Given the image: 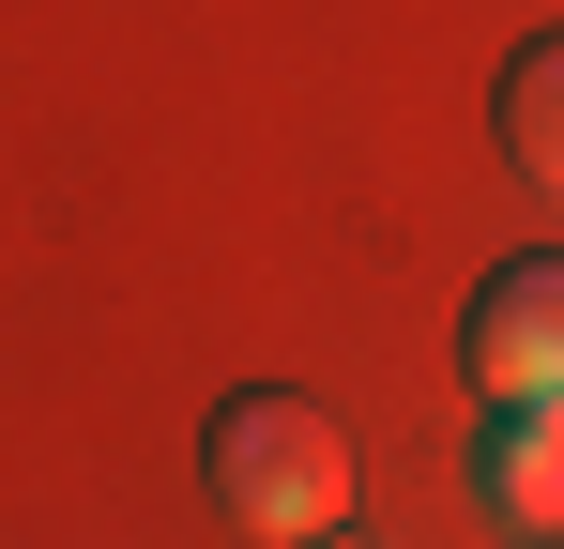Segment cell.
I'll return each mask as SVG.
<instances>
[{
	"label": "cell",
	"mask_w": 564,
	"mask_h": 549,
	"mask_svg": "<svg viewBox=\"0 0 564 549\" xmlns=\"http://www.w3.org/2000/svg\"><path fill=\"white\" fill-rule=\"evenodd\" d=\"M198 473H214V504H229L260 549H321V535H351V428H336L321 397H290V381L214 397Z\"/></svg>",
	"instance_id": "cell-1"
},
{
	"label": "cell",
	"mask_w": 564,
	"mask_h": 549,
	"mask_svg": "<svg viewBox=\"0 0 564 549\" xmlns=\"http://www.w3.org/2000/svg\"><path fill=\"white\" fill-rule=\"evenodd\" d=\"M473 504H488L503 535H564V412L488 397V412H473Z\"/></svg>",
	"instance_id": "cell-3"
},
{
	"label": "cell",
	"mask_w": 564,
	"mask_h": 549,
	"mask_svg": "<svg viewBox=\"0 0 564 549\" xmlns=\"http://www.w3.org/2000/svg\"><path fill=\"white\" fill-rule=\"evenodd\" d=\"M321 549H381V535H321Z\"/></svg>",
	"instance_id": "cell-5"
},
{
	"label": "cell",
	"mask_w": 564,
	"mask_h": 549,
	"mask_svg": "<svg viewBox=\"0 0 564 549\" xmlns=\"http://www.w3.org/2000/svg\"><path fill=\"white\" fill-rule=\"evenodd\" d=\"M503 153L534 198H564V31H534L519 62H503Z\"/></svg>",
	"instance_id": "cell-4"
},
{
	"label": "cell",
	"mask_w": 564,
	"mask_h": 549,
	"mask_svg": "<svg viewBox=\"0 0 564 549\" xmlns=\"http://www.w3.org/2000/svg\"><path fill=\"white\" fill-rule=\"evenodd\" d=\"M458 366H473V397H534V412H564V245H534V260H503L488 290H473Z\"/></svg>",
	"instance_id": "cell-2"
}]
</instances>
